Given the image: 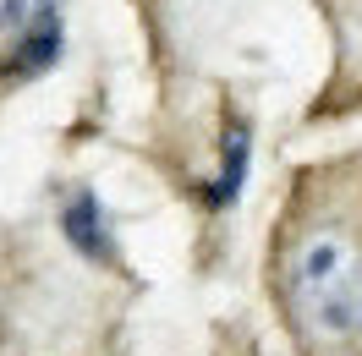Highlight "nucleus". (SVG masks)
Masks as SVG:
<instances>
[{"mask_svg": "<svg viewBox=\"0 0 362 356\" xmlns=\"http://www.w3.org/2000/svg\"><path fill=\"white\" fill-rule=\"evenodd\" d=\"M274 280L308 345L362 340V165L302 176L274 242Z\"/></svg>", "mask_w": 362, "mask_h": 356, "instance_id": "obj_1", "label": "nucleus"}, {"mask_svg": "<svg viewBox=\"0 0 362 356\" xmlns=\"http://www.w3.org/2000/svg\"><path fill=\"white\" fill-rule=\"evenodd\" d=\"M55 17V0H0V28H17V33H28V28H39Z\"/></svg>", "mask_w": 362, "mask_h": 356, "instance_id": "obj_3", "label": "nucleus"}, {"mask_svg": "<svg viewBox=\"0 0 362 356\" xmlns=\"http://www.w3.org/2000/svg\"><path fill=\"white\" fill-rule=\"evenodd\" d=\"M66 230H71V242L83 247V252H110V247H105V225H99V203L93 198H77L66 208Z\"/></svg>", "mask_w": 362, "mask_h": 356, "instance_id": "obj_2", "label": "nucleus"}]
</instances>
